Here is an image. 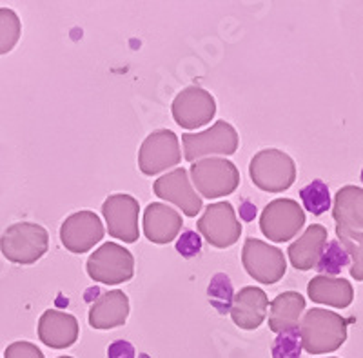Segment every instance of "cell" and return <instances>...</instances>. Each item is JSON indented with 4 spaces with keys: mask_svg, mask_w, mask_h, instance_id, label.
Masks as SVG:
<instances>
[{
    "mask_svg": "<svg viewBox=\"0 0 363 358\" xmlns=\"http://www.w3.org/2000/svg\"><path fill=\"white\" fill-rule=\"evenodd\" d=\"M349 322L342 315L327 309L313 308L301 318V347L311 354H325L340 349L347 340Z\"/></svg>",
    "mask_w": 363,
    "mask_h": 358,
    "instance_id": "1",
    "label": "cell"
},
{
    "mask_svg": "<svg viewBox=\"0 0 363 358\" xmlns=\"http://www.w3.org/2000/svg\"><path fill=\"white\" fill-rule=\"evenodd\" d=\"M50 247V235L38 224L17 222L0 237V251L9 262L29 266L40 260Z\"/></svg>",
    "mask_w": 363,
    "mask_h": 358,
    "instance_id": "2",
    "label": "cell"
},
{
    "mask_svg": "<svg viewBox=\"0 0 363 358\" xmlns=\"http://www.w3.org/2000/svg\"><path fill=\"white\" fill-rule=\"evenodd\" d=\"M249 175L262 191L281 193L289 190L296 180V164L280 149H262L251 158Z\"/></svg>",
    "mask_w": 363,
    "mask_h": 358,
    "instance_id": "3",
    "label": "cell"
},
{
    "mask_svg": "<svg viewBox=\"0 0 363 358\" xmlns=\"http://www.w3.org/2000/svg\"><path fill=\"white\" fill-rule=\"evenodd\" d=\"M193 185L203 198H220L235 193L240 185V171L231 161L220 157L202 158L191 166Z\"/></svg>",
    "mask_w": 363,
    "mask_h": 358,
    "instance_id": "4",
    "label": "cell"
},
{
    "mask_svg": "<svg viewBox=\"0 0 363 358\" xmlns=\"http://www.w3.org/2000/svg\"><path fill=\"white\" fill-rule=\"evenodd\" d=\"M86 269L87 275L100 284H124L135 275V259L125 247L106 242L87 259Z\"/></svg>",
    "mask_w": 363,
    "mask_h": 358,
    "instance_id": "5",
    "label": "cell"
},
{
    "mask_svg": "<svg viewBox=\"0 0 363 358\" xmlns=\"http://www.w3.org/2000/svg\"><path fill=\"white\" fill-rule=\"evenodd\" d=\"M306 226V211L293 198L269 202L260 215V229L271 242H289Z\"/></svg>",
    "mask_w": 363,
    "mask_h": 358,
    "instance_id": "6",
    "label": "cell"
},
{
    "mask_svg": "<svg viewBox=\"0 0 363 358\" xmlns=\"http://www.w3.org/2000/svg\"><path fill=\"white\" fill-rule=\"evenodd\" d=\"M182 144H184L186 161L196 162V158H202L206 155H235L240 139L231 124L218 120L207 131L182 135Z\"/></svg>",
    "mask_w": 363,
    "mask_h": 358,
    "instance_id": "7",
    "label": "cell"
},
{
    "mask_svg": "<svg viewBox=\"0 0 363 358\" xmlns=\"http://www.w3.org/2000/svg\"><path fill=\"white\" fill-rule=\"evenodd\" d=\"M242 264L251 278L260 284H277L287 271L284 253L267 242L249 237L242 251Z\"/></svg>",
    "mask_w": 363,
    "mask_h": 358,
    "instance_id": "8",
    "label": "cell"
},
{
    "mask_svg": "<svg viewBox=\"0 0 363 358\" xmlns=\"http://www.w3.org/2000/svg\"><path fill=\"white\" fill-rule=\"evenodd\" d=\"M180 161V140L171 129H158L147 135L138 151V168L147 177L174 168Z\"/></svg>",
    "mask_w": 363,
    "mask_h": 358,
    "instance_id": "9",
    "label": "cell"
},
{
    "mask_svg": "<svg viewBox=\"0 0 363 358\" xmlns=\"http://www.w3.org/2000/svg\"><path fill=\"white\" fill-rule=\"evenodd\" d=\"M199 231L206 237L213 247L225 249L238 242L242 235V226L236 219L235 207L231 202H216L206 207V213L200 217L196 224Z\"/></svg>",
    "mask_w": 363,
    "mask_h": 358,
    "instance_id": "10",
    "label": "cell"
},
{
    "mask_svg": "<svg viewBox=\"0 0 363 358\" xmlns=\"http://www.w3.org/2000/svg\"><path fill=\"white\" fill-rule=\"evenodd\" d=\"M138 213H140L138 200L131 195H109L102 204V215L108 224L109 235L122 242L133 244L140 237Z\"/></svg>",
    "mask_w": 363,
    "mask_h": 358,
    "instance_id": "11",
    "label": "cell"
},
{
    "mask_svg": "<svg viewBox=\"0 0 363 358\" xmlns=\"http://www.w3.org/2000/svg\"><path fill=\"white\" fill-rule=\"evenodd\" d=\"M171 109H173V119L178 126L186 129H196L207 126L215 119L216 102L209 91L191 86L178 93Z\"/></svg>",
    "mask_w": 363,
    "mask_h": 358,
    "instance_id": "12",
    "label": "cell"
},
{
    "mask_svg": "<svg viewBox=\"0 0 363 358\" xmlns=\"http://www.w3.org/2000/svg\"><path fill=\"white\" fill-rule=\"evenodd\" d=\"M102 220L93 211H77L69 215L60 226V240L67 251L82 255L104 239Z\"/></svg>",
    "mask_w": 363,
    "mask_h": 358,
    "instance_id": "13",
    "label": "cell"
},
{
    "mask_svg": "<svg viewBox=\"0 0 363 358\" xmlns=\"http://www.w3.org/2000/svg\"><path fill=\"white\" fill-rule=\"evenodd\" d=\"M153 191L158 198L180 207L191 219L202 211V198L194 191L187 169H174L171 173L160 177L153 184Z\"/></svg>",
    "mask_w": 363,
    "mask_h": 358,
    "instance_id": "14",
    "label": "cell"
},
{
    "mask_svg": "<svg viewBox=\"0 0 363 358\" xmlns=\"http://www.w3.org/2000/svg\"><path fill=\"white\" fill-rule=\"evenodd\" d=\"M79 320L69 313L48 309L38 320V338L51 349H66L79 338Z\"/></svg>",
    "mask_w": 363,
    "mask_h": 358,
    "instance_id": "15",
    "label": "cell"
},
{
    "mask_svg": "<svg viewBox=\"0 0 363 358\" xmlns=\"http://www.w3.org/2000/svg\"><path fill=\"white\" fill-rule=\"evenodd\" d=\"M269 300L264 289L244 288L233 297L231 317L240 330H258L267 317Z\"/></svg>",
    "mask_w": 363,
    "mask_h": 358,
    "instance_id": "16",
    "label": "cell"
},
{
    "mask_svg": "<svg viewBox=\"0 0 363 358\" xmlns=\"http://www.w3.org/2000/svg\"><path fill=\"white\" fill-rule=\"evenodd\" d=\"M129 317V298L124 291L113 289L104 293L96 298L95 304L89 308V325L93 330H113L128 322Z\"/></svg>",
    "mask_w": 363,
    "mask_h": 358,
    "instance_id": "17",
    "label": "cell"
},
{
    "mask_svg": "<svg viewBox=\"0 0 363 358\" xmlns=\"http://www.w3.org/2000/svg\"><path fill=\"white\" fill-rule=\"evenodd\" d=\"M184 220L182 215L173 207L153 202L144 211V233L149 242L169 244L182 231Z\"/></svg>",
    "mask_w": 363,
    "mask_h": 358,
    "instance_id": "18",
    "label": "cell"
},
{
    "mask_svg": "<svg viewBox=\"0 0 363 358\" xmlns=\"http://www.w3.org/2000/svg\"><path fill=\"white\" fill-rule=\"evenodd\" d=\"M327 246V227L322 224H311L306 233L289 246L287 255H289L293 268L298 271H309L316 268L318 260L322 256L323 249Z\"/></svg>",
    "mask_w": 363,
    "mask_h": 358,
    "instance_id": "19",
    "label": "cell"
},
{
    "mask_svg": "<svg viewBox=\"0 0 363 358\" xmlns=\"http://www.w3.org/2000/svg\"><path fill=\"white\" fill-rule=\"evenodd\" d=\"M307 295L316 304H325L330 308L345 309L354 300V289L345 278L318 275L307 286Z\"/></svg>",
    "mask_w": 363,
    "mask_h": 358,
    "instance_id": "20",
    "label": "cell"
},
{
    "mask_svg": "<svg viewBox=\"0 0 363 358\" xmlns=\"http://www.w3.org/2000/svg\"><path fill=\"white\" fill-rule=\"evenodd\" d=\"M333 219L338 227L363 231V190L358 185H343L335 197Z\"/></svg>",
    "mask_w": 363,
    "mask_h": 358,
    "instance_id": "21",
    "label": "cell"
},
{
    "mask_svg": "<svg viewBox=\"0 0 363 358\" xmlns=\"http://www.w3.org/2000/svg\"><path fill=\"white\" fill-rule=\"evenodd\" d=\"M306 311V298L296 291L280 293L271 302V313H269V330L274 333L296 330L298 320Z\"/></svg>",
    "mask_w": 363,
    "mask_h": 358,
    "instance_id": "22",
    "label": "cell"
},
{
    "mask_svg": "<svg viewBox=\"0 0 363 358\" xmlns=\"http://www.w3.org/2000/svg\"><path fill=\"white\" fill-rule=\"evenodd\" d=\"M336 237L342 240L343 249L347 251L351 264V276L358 282L363 280V231H351L336 227Z\"/></svg>",
    "mask_w": 363,
    "mask_h": 358,
    "instance_id": "23",
    "label": "cell"
},
{
    "mask_svg": "<svg viewBox=\"0 0 363 358\" xmlns=\"http://www.w3.org/2000/svg\"><path fill=\"white\" fill-rule=\"evenodd\" d=\"M300 198L303 202V207L316 217L327 213L330 207L329 188L323 180H313L311 184H307L300 191Z\"/></svg>",
    "mask_w": 363,
    "mask_h": 358,
    "instance_id": "24",
    "label": "cell"
},
{
    "mask_svg": "<svg viewBox=\"0 0 363 358\" xmlns=\"http://www.w3.org/2000/svg\"><path fill=\"white\" fill-rule=\"evenodd\" d=\"M22 33L18 15L9 8H0V55H8L17 45Z\"/></svg>",
    "mask_w": 363,
    "mask_h": 358,
    "instance_id": "25",
    "label": "cell"
},
{
    "mask_svg": "<svg viewBox=\"0 0 363 358\" xmlns=\"http://www.w3.org/2000/svg\"><path fill=\"white\" fill-rule=\"evenodd\" d=\"M349 260L351 259H349L347 251L343 249V246H340L338 240H333L323 249L322 256H320L316 264V269L320 273H327V276L338 275L345 266H349Z\"/></svg>",
    "mask_w": 363,
    "mask_h": 358,
    "instance_id": "26",
    "label": "cell"
},
{
    "mask_svg": "<svg viewBox=\"0 0 363 358\" xmlns=\"http://www.w3.org/2000/svg\"><path fill=\"white\" fill-rule=\"evenodd\" d=\"M211 304L218 309L220 313H227L233 304V286L225 275H216L209 286Z\"/></svg>",
    "mask_w": 363,
    "mask_h": 358,
    "instance_id": "27",
    "label": "cell"
},
{
    "mask_svg": "<svg viewBox=\"0 0 363 358\" xmlns=\"http://www.w3.org/2000/svg\"><path fill=\"white\" fill-rule=\"evenodd\" d=\"M301 340L300 330H289L278 333L277 340L272 344V357L274 358H300Z\"/></svg>",
    "mask_w": 363,
    "mask_h": 358,
    "instance_id": "28",
    "label": "cell"
},
{
    "mask_svg": "<svg viewBox=\"0 0 363 358\" xmlns=\"http://www.w3.org/2000/svg\"><path fill=\"white\" fill-rule=\"evenodd\" d=\"M202 249V239L194 231H184L180 240L177 242V251L186 259H193Z\"/></svg>",
    "mask_w": 363,
    "mask_h": 358,
    "instance_id": "29",
    "label": "cell"
},
{
    "mask_svg": "<svg viewBox=\"0 0 363 358\" xmlns=\"http://www.w3.org/2000/svg\"><path fill=\"white\" fill-rule=\"evenodd\" d=\"M4 358H44V353L31 342L18 340L9 344Z\"/></svg>",
    "mask_w": 363,
    "mask_h": 358,
    "instance_id": "30",
    "label": "cell"
},
{
    "mask_svg": "<svg viewBox=\"0 0 363 358\" xmlns=\"http://www.w3.org/2000/svg\"><path fill=\"white\" fill-rule=\"evenodd\" d=\"M109 358H135V349L129 342L116 340L108 349Z\"/></svg>",
    "mask_w": 363,
    "mask_h": 358,
    "instance_id": "31",
    "label": "cell"
},
{
    "mask_svg": "<svg viewBox=\"0 0 363 358\" xmlns=\"http://www.w3.org/2000/svg\"><path fill=\"white\" fill-rule=\"evenodd\" d=\"M58 358H73V357H58Z\"/></svg>",
    "mask_w": 363,
    "mask_h": 358,
    "instance_id": "32",
    "label": "cell"
},
{
    "mask_svg": "<svg viewBox=\"0 0 363 358\" xmlns=\"http://www.w3.org/2000/svg\"><path fill=\"white\" fill-rule=\"evenodd\" d=\"M330 358H336V357H330Z\"/></svg>",
    "mask_w": 363,
    "mask_h": 358,
    "instance_id": "33",
    "label": "cell"
}]
</instances>
